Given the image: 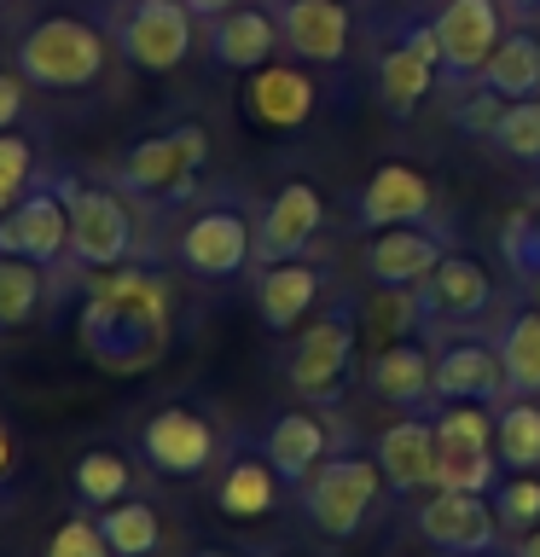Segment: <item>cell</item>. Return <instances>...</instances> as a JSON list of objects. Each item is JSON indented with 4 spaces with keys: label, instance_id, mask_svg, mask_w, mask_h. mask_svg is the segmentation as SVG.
Here are the masks:
<instances>
[{
    "label": "cell",
    "instance_id": "obj_1",
    "mask_svg": "<svg viewBox=\"0 0 540 557\" xmlns=\"http://www.w3.org/2000/svg\"><path fill=\"white\" fill-rule=\"evenodd\" d=\"M82 355L111 377H139L174 348V285L146 261L87 278L76 313Z\"/></svg>",
    "mask_w": 540,
    "mask_h": 557
},
{
    "label": "cell",
    "instance_id": "obj_18",
    "mask_svg": "<svg viewBox=\"0 0 540 557\" xmlns=\"http://www.w3.org/2000/svg\"><path fill=\"white\" fill-rule=\"evenodd\" d=\"M320 226H326V198L308 181H285L256 215V268L308 256Z\"/></svg>",
    "mask_w": 540,
    "mask_h": 557
},
{
    "label": "cell",
    "instance_id": "obj_24",
    "mask_svg": "<svg viewBox=\"0 0 540 557\" xmlns=\"http://www.w3.org/2000/svg\"><path fill=\"white\" fill-rule=\"evenodd\" d=\"M216 511L233 517V522H256V517H273L279 499H285V476L261 459V447L244 435V442L226 447V459L216 470Z\"/></svg>",
    "mask_w": 540,
    "mask_h": 557
},
{
    "label": "cell",
    "instance_id": "obj_12",
    "mask_svg": "<svg viewBox=\"0 0 540 557\" xmlns=\"http://www.w3.org/2000/svg\"><path fill=\"white\" fill-rule=\"evenodd\" d=\"M413 529L442 557H488L505 546V529L488 494H459V487H430L413 499Z\"/></svg>",
    "mask_w": 540,
    "mask_h": 557
},
{
    "label": "cell",
    "instance_id": "obj_46",
    "mask_svg": "<svg viewBox=\"0 0 540 557\" xmlns=\"http://www.w3.org/2000/svg\"><path fill=\"white\" fill-rule=\"evenodd\" d=\"M192 557H256V552H238V546H198Z\"/></svg>",
    "mask_w": 540,
    "mask_h": 557
},
{
    "label": "cell",
    "instance_id": "obj_7",
    "mask_svg": "<svg viewBox=\"0 0 540 557\" xmlns=\"http://www.w3.org/2000/svg\"><path fill=\"white\" fill-rule=\"evenodd\" d=\"M59 186H64V203H70V268L105 273V268L134 261L139 233H134L128 198H122L116 186L76 181V174H59Z\"/></svg>",
    "mask_w": 540,
    "mask_h": 557
},
{
    "label": "cell",
    "instance_id": "obj_21",
    "mask_svg": "<svg viewBox=\"0 0 540 557\" xmlns=\"http://www.w3.org/2000/svg\"><path fill=\"white\" fill-rule=\"evenodd\" d=\"M279 35L296 64H343L355 41V17L348 0H273Z\"/></svg>",
    "mask_w": 540,
    "mask_h": 557
},
{
    "label": "cell",
    "instance_id": "obj_34",
    "mask_svg": "<svg viewBox=\"0 0 540 557\" xmlns=\"http://www.w3.org/2000/svg\"><path fill=\"white\" fill-rule=\"evenodd\" d=\"M430 424L442 447H470V453L494 447V407H477V400H435Z\"/></svg>",
    "mask_w": 540,
    "mask_h": 557
},
{
    "label": "cell",
    "instance_id": "obj_9",
    "mask_svg": "<svg viewBox=\"0 0 540 557\" xmlns=\"http://www.w3.org/2000/svg\"><path fill=\"white\" fill-rule=\"evenodd\" d=\"M442 82V41L430 17H401L390 47L372 59V99L390 122H413L418 104Z\"/></svg>",
    "mask_w": 540,
    "mask_h": 557
},
{
    "label": "cell",
    "instance_id": "obj_8",
    "mask_svg": "<svg viewBox=\"0 0 540 557\" xmlns=\"http://www.w3.org/2000/svg\"><path fill=\"white\" fill-rule=\"evenodd\" d=\"M174 261L204 278V285H226V278L250 273L256 268V221L250 209H238L233 198L198 203L174 233Z\"/></svg>",
    "mask_w": 540,
    "mask_h": 557
},
{
    "label": "cell",
    "instance_id": "obj_42",
    "mask_svg": "<svg viewBox=\"0 0 540 557\" xmlns=\"http://www.w3.org/2000/svg\"><path fill=\"white\" fill-rule=\"evenodd\" d=\"M233 7H244V0H186V12L198 17V24H209V17H221V12H233Z\"/></svg>",
    "mask_w": 540,
    "mask_h": 557
},
{
    "label": "cell",
    "instance_id": "obj_11",
    "mask_svg": "<svg viewBox=\"0 0 540 557\" xmlns=\"http://www.w3.org/2000/svg\"><path fill=\"white\" fill-rule=\"evenodd\" d=\"M430 24H435V41H442V87H447L442 99H453L465 87H477L482 64L494 59L512 17L500 12V0H435Z\"/></svg>",
    "mask_w": 540,
    "mask_h": 557
},
{
    "label": "cell",
    "instance_id": "obj_39",
    "mask_svg": "<svg viewBox=\"0 0 540 557\" xmlns=\"http://www.w3.org/2000/svg\"><path fill=\"white\" fill-rule=\"evenodd\" d=\"M500 111H505V99H500V94H488L482 82L447 99L453 128H459L465 139H477V146H488V139H494V128H500Z\"/></svg>",
    "mask_w": 540,
    "mask_h": 557
},
{
    "label": "cell",
    "instance_id": "obj_4",
    "mask_svg": "<svg viewBox=\"0 0 540 557\" xmlns=\"http://www.w3.org/2000/svg\"><path fill=\"white\" fill-rule=\"evenodd\" d=\"M355 308L348 302H331L320 308L314 320L296 325V337L285 348V360H279V372H285L291 395L303 400V407H338L348 395V377H355Z\"/></svg>",
    "mask_w": 540,
    "mask_h": 557
},
{
    "label": "cell",
    "instance_id": "obj_50",
    "mask_svg": "<svg viewBox=\"0 0 540 557\" xmlns=\"http://www.w3.org/2000/svg\"><path fill=\"white\" fill-rule=\"evenodd\" d=\"M279 557H303V552H279Z\"/></svg>",
    "mask_w": 540,
    "mask_h": 557
},
{
    "label": "cell",
    "instance_id": "obj_49",
    "mask_svg": "<svg viewBox=\"0 0 540 557\" xmlns=\"http://www.w3.org/2000/svg\"><path fill=\"white\" fill-rule=\"evenodd\" d=\"M529 203H535V221H540V191H535V198H529Z\"/></svg>",
    "mask_w": 540,
    "mask_h": 557
},
{
    "label": "cell",
    "instance_id": "obj_33",
    "mask_svg": "<svg viewBox=\"0 0 540 557\" xmlns=\"http://www.w3.org/2000/svg\"><path fill=\"white\" fill-rule=\"evenodd\" d=\"M488 151H500L517 169H540V99H505Z\"/></svg>",
    "mask_w": 540,
    "mask_h": 557
},
{
    "label": "cell",
    "instance_id": "obj_14",
    "mask_svg": "<svg viewBox=\"0 0 540 557\" xmlns=\"http://www.w3.org/2000/svg\"><path fill=\"white\" fill-rule=\"evenodd\" d=\"M435 348V400H477V407H500L512 395L500 366V348L482 325H453V331H425Z\"/></svg>",
    "mask_w": 540,
    "mask_h": 557
},
{
    "label": "cell",
    "instance_id": "obj_20",
    "mask_svg": "<svg viewBox=\"0 0 540 557\" xmlns=\"http://www.w3.org/2000/svg\"><path fill=\"white\" fill-rule=\"evenodd\" d=\"M355 221L360 233H383V226H425L435 221V186L413 163H378L355 191Z\"/></svg>",
    "mask_w": 540,
    "mask_h": 557
},
{
    "label": "cell",
    "instance_id": "obj_40",
    "mask_svg": "<svg viewBox=\"0 0 540 557\" xmlns=\"http://www.w3.org/2000/svg\"><path fill=\"white\" fill-rule=\"evenodd\" d=\"M41 557H111V546H105V534H99V517L76 511V517H64L59 529H52Z\"/></svg>",
    "mask_w": 540,
    "mask_h": 557
},
{
    "label": "cell",
    "instance_id": "obj_19",
    "mask_svg": "<svg viewBox=\"0 0 540 557\" xmlns=\"http://www.w3.org/2000/svg\"><path fill=\"white\" fill-rule=\"evenodd\" d=\"M366 389L395 412H430L435 407V348L418 331L390 337L366 360Z\"/></svg>",
    "mask_w": 540,
    "mask_h": 557
},
{
    "label": "cell",
    "instance_id": "obj_23",
    "mask_svg": "<svg viewBox=\"0 0 540 557\" xmlns=\"http://www.w3.org/2000/svg\"><path fill=\"white\" fill-rule=\"evenodd\" d=\"M372 453H378V465H383L390 494L418 499V494H430V487H435V459H442V442H435L430 412H401L395 424H383Z\"/></svg>",
    "mask_w": 540,
    "mask_h": 557
},
{
    "label": "cell",
    "instance_id": "obj_25",
    "mask_svg": "<svg viewBox=\"0 0 540 557\" xmlns=\"http://www.w3.org/2000/svg\"><path fill=\"white\" fill-rule=\"evenodd\" d=\"M204 47H209V59H216L221 70H238V76H250V70L273 64L279 52H285V35H279L273 7H250V0H244V7L209 17Z\"/></svg>",
    "mask_w": 540,
    "mask_h": 557
},
{
    "label": "cell",
    "instance_id": "obj_2",
    "mask_svg": "<svg viewBox=\"0 0 540 557\" xmlns=\"http://www.w3.org/2000/svg\"><path fill=\"white\" fill-rule=\"evenodd\" d=\"M105 59H111V41L82 12H47L12 41V70L35 94H82L105 76Z\"/></svg>",
    "mask_w": 540,
    "mask_h": 557
},
{
    "label": "cell",
    "instance_id": "obj_5",
    "mask_svg": "<svg viewBox=\"0 0 540 557\" xmlns=\"http://www.w3.org/2000/svg\"><path fill=\"white\" fill-rule=\"evenodd\" d=\"M209 163V134L204 122H174L163 134H146L122 151L116 163V191L122 198H146V203H186L198 191V174Z\"/></svg>",
    "mask_w": 540,
    "mask_h": 557
},
{
    "label": "cell",
    "instance_id": "obj_37",
    "mask_svg": "<svg viewBox=\"0 0 540 557\" xmlns=\"http://www.w3.org/2000/svg\"><path fill=\"white\" fill-rule=\"evenodd\" d=\"M500 256H505V268H512L517 285L529 273H540V221H535V203L529 198H523L517 209H505V221H500Z\"/></svg>",
    "mask_w": 540,
    "mask_h": 557
},
{
    "label": "cell",
    "instance_id": "obj_15",
    "mask_svg": "<svg viewBox=\"0 0 540 557\" xmlns=\"http://www.w3.org/2000/svg\"><path fill=\"white\" fill-rule=\"evenodd\" d=\"M0 256L35 261V268H59L70 261V203L59 174H41L7 215H0Z\"/></svg>",
    "mask_w": 540,
    "mask_h": 557
},
{
    "label": "cell",
    "instance_id": "obj_29",
    "mask_svg": "<svg viewBox=\"0 0 540 557\" xmlns=\"http://www.w3.org/2000/svg\"><path fill=\"white\" fill-rule=\"evenodd\" d=\"M70 494H76L82 511H111L116 499L134 494V465L128 453L116 447H87L76 453V465H70Z\"/></svg>",
    "mask_w": 540,
    "mask_h": 557
},
{
    "label": "cell",
    "instance_id": "obj_43",
    "mask_svg": "<svg viewBox=\"0 0 540 557\" xmlns=\"http://www.w3.org/2000/svg\"><path fill=\"white\" fill-rule=\"evenodd\" d=\"M505 557H540V522H535V529H523L517 540H505Z\"/></svg>",
    "mask_w": 540,
    "mask_h": 557
},
{
    "label": "cell",
    "instance_id": "obj_6",
    "mask_svg": "<svg viewBox=\"0 0 540 557\" xmlns=\"http://www.w3.org/2000/svg\"><path fill=\"white\" fill-rule=\"evenodd\" d=\"M134 447H139V465H146L151 476H163V482H198V476H209V470H221L233 435H226L204 407L169 400V407L146 412Z\"/></svg>",
    "mask_w": 540,
    "mask_h": 557
},
{
    "label": "cell",
    "instance_id": "obj_32",
    "mask_svg": "<svg viewBox=\"0 0 540 557\" xmlns=\"http://www.w3.org/2000/svg\"><path fill=\"white\" fill-rule=\"evenodd\" d=\"M47 302V268L17 256H0V337L7 331H24Z\"/></svg>",
    "mask_w": 540,
    "mask_h": 557
},
{
    "label": "cell",
    "instance_id": "obj_45",
    "mask_svg": "<svg viewBox=\"0 0 540 557\" xmlns=\"http://www.w3.org/2000/svg\"><path fill=\"white\" fill-rule=\"evenodd\" d=\"M500 12L512 17V24H535V17H540V0H500Z\"/></svg>",
    "mask_w": 540,
    "mask_h": 557
},
{
    "label": "cell",
    "instance_id": "obj_51",
    "mask_svg": "<svg viewBox=\"0 0 540 557\" xmlns=\"http://www.w3.org/2000/svg\"><path fill=\"white\" fill-rule=\"evenodd\" d=\"M488 557H500V552H488Z\"/></svg>",
    "mask_w": 540,
    "mask_h": 557
},
{
    "label": "cell",
    "instance_id": "obj_10",
    "mask_svg": "<svg viewBox=\"0 0 540 557\" xmlns=\"http://www.w3.org/2000/svg\"><path fill=\"white\" fill-rule=\"evenodd\" d=\"M111 47L146 76L181 70L186 52L198 47V17L186 0H122L111 12Z\"/></svg>",
    "mask_w": 540,
    "mask_h": 557
},
{
    "label": "cell",
    "instance_id": "obj_48",
    "mask_svg": "<svg viewBox=\"0 0 540 557\" xmlns=\"http://www.w3.org/2000/svg\"><path fill=\"white\" fill-rule=\"evenodd\" d=\"M407 557H442V552H430V546H425V552H407Z\"/></svg>",
    "mask_w": 540,
    "mask_h": 557
},
{
    "label": "cell",
    "instance_id": "obj_3",
    "mask_svg": "<svg viewBox=\"0 0 540 557\" xmlns=\"http://www.w3.org/2000/svg\"><path fill=\"white\" fill-rule=\"evenodd\" d=\"M383 499H390L383 465H378V453H360V447H338L303 487H296L303 522L320 540H331V546H343V540H355V534L372 529V517H378Z\"/></svg>",
    "mask_w": 540,
    "mask_h": 557
},
{
    "label": "cell",
    "instance_id": "obj_31",
    "mask_svg": "<svg viewBox=\"0 0 540 557\" xmlns=\"http://www.w3.org/2000/svg\"><path fill=\"white\" fill-rule=\"evenodd\" d=\"M494 459L505 470H540V400L505 395L494 407Z\"/></svg>",
    "mask_w": 540,
    "mask_h": 557
},
{
    "label": "cell",
    "instance_id": "obj_36",
    "mask_svg": "<svg viewBox=\"0 0 540 557\" xmlns=\"http://www.w3.org/2000/svg\"><path fill=\"white\" fill-rule=\"evenodd\" d=\"M500 476H505V465L494 459V447H482V453L442 447V459H435V487H459V494H494Z\"/></svg>",
    "mask_w": 540,
    "mask_h": 557
},
{
    "label": "cell",
    "instance_id": "obj_44",
    "mask_svg": "<svg viewBox=\"0 0 540 557\" xmlns=\"http://www.w3.org/2000/svg\"><path fill=\"white\" fill-rule=\"evenodd\" d=\"M12 465H17V447H12V430H7V418H0V487L12 482Z\"/></svg>",
    "mask_w": 540,
    "mask_h": 557
},
{
    "label": "cell",
    "instance_id": "obj_30",
    "mask_svg": "<svg viewBox=\"0 0 540 557\" xmlns=\"http://www.w3.org/2000/svg\"><path fill=\"white\" fill-rule=\"evenodd\" d=\"M99 517V534L111 557H157L163 552V517H157L151 499H116L111 511H94Z\"/></svg>",
    "mask_w": 540,
    "mask_h": 557
},
{
    "label": "cell",
    "instance_id": "obj_22",
    "mask_svg": "<svg viewBox=\"0 0 540 557\" xmlns=\"http://www.w3.org/2000/svg\"><path fill=\"white\" fill-rule=\"evenodd\" d=\"M250 296H256V313L273 337H291L296 325L320 308L326 296V268H314L308 256L296 261H268V268H250Z\"/></svg>",
    "mask_w": 540,
    "mask_h": 557
},
{
    "label": "cell",
    "instance_id": "obj_27",
    "mask_svg": "<svg viewBox=\"0 0 540 557\" xmlns=\"http://www.w3.org/2000/svg\"><path fill=\"white\" fill-rule=\"evenodd\" d=\"M482 331L500 348V366H505L512 395L540 400V308L535 302H500L482 320Z\"/></svg>",
    "mask_w": 540,
    "mask_h": 557
},
{
    "label": "cell",
    "instance_id": "obj_35",
    "mask_svg": "<svg viewBox=\"0 0 540 557\" xmlns=\"http://www.w3.org/2000/svg\"><path fill=\"white\" fill-rule=\"evenodd\" d=\"M488 505H494L505 540L535 529L540 522V470H505V476L494 482V494H488Z\"/></svg>",
    "mask_w": 540,
    "mask_h": 557
},
{
    "label": "cell",
    "instance_id": "obj_13",
    "mask_svg": "<svg viewBox=\"0 0 540 557\" xmlns=\"http://www.w3.org/2000/svg\"><path fill=\"white\" fill-rule=\"evenodd\" d=\"M413 308H418V331H453V325H482L500 308L494 273L477 256L447 250L430 268L425 285H413Z\"/></svg>",
    "mask_w": 540,
    "mask_h": 557
},
{
    "label": "cell",
    "instance_id": "obj_26",
    "mask_svg": "<svg viewBox=\"0 0 540 557\" xmlns=\"http://www.w3.org/2000/svg\"><path fill=\"white\" fill-rule=\"evenodd\" d=\"M314 104H320V87H314V76L303 64H279L273 59V64L250 70V82H244V111L273 134L303 128V122L314 116Z\"/></svg>",
    "mask_w": 540,
    "mask_h": 557
},
{
    "label": "cell",
    "instance_id": "obj_38",
    "mask_svg": "<svg viewBox=\"0 0 540 557\" xmlns=\"http://www.w3.org/2000/svg\"><path fill=\"white\" fill-rule=\"evenodd\" d=\"M41 181V157H35V139H24V134H0V215L24 198V191Z\"/></svg>",
    "mask_w": 540,
    "mask_h": 557
},
{
    "label": "cell",
    "instance_id": "obj_41",
    "mask_svg": "<svg viewBox=\"0 0 540 557\" xmlns=\"http://www.w3.org/2000/svg\"><path fill=\"white\" fill-rule=\"evenodd\" d=\"M24 104H29V82L17 76V70H0V134L24 116Z\"/></svg>",
    "mask_w": 540,
    "mask_h": 557
},
{
    "label": "cell",
    "instance_id": "obj_17",
    "mask_svg": "<svg viewBox=\"0 0 540 557\" xmlns=\"http://www.w3.org/2000/svg\"><path fill=\"white\" fill-rule=\"evenodd\" d=\"M256 447H261V459L285 476V487H303L314 470L338 453V424L326 418V407H285L256 435Z\"/></svg>",
    "mask_w": 540,
    "mask_h": 557
},
{
    "label": "cell",
    "instance_id": "obj_16",
    "mask_svg": "<svg viewBox=\"0 0 540 557\" xmlns=\"http://www.w3.org/2000/svg\"><path fill=\"white\" fill-rule=\"evenodd\" d=\"M447 250H453V233H442L435 221H425V226H383V233L366 238L360 268H366V278H372L378 290H413V285H425L430 268Z\"/></svg>",
    "mask_w": 540,
    "mask_h": 557
},
{
    "label": "cell",
    "instance_id": "obj_47",
    "mask_svg": "<svg viewBox=\"0 0 540 557\" xmlns=\"http://www.w3.org/2000/svg\"><path fill=\"white\" fill-rule=\"evenodd\" d=\"M517 290H529V302L540 308V273H529V278H523V285H517Z\"/></svg>",
    "mask_w": 540,
    "mask_h": 557
},
{
    "label": "cell",
    "instance_id": "obj_28",
    "mask_svg": "<svg viewBox=\"0 0 540 557\" xmlns=\"http://www.w3.org/2000/svg\"><path fill=\"white\" fill-rule=\"evenodd\" d=\"M477 82L500 99H540V35H535V24L505 29V41L494 47V59L482 64Z\"/></svg>",
    "mask_w": 540,
    "mask_h": 557
}]
</instances>
